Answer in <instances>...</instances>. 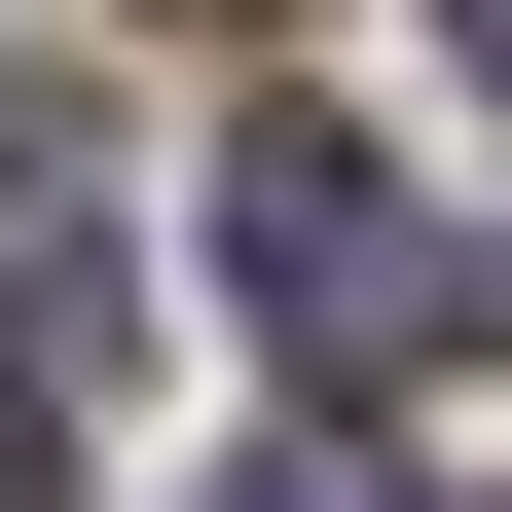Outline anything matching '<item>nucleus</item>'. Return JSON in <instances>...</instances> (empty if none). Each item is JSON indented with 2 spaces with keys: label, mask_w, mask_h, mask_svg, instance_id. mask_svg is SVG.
<instances>
[{
  "label": "nucleus",
  "mask_w": 512,
  "mask_h": 512,
  "mask_svg": "<svg viewBox=\"0 0 512 512\" xmlns=\"http://www.w3.org/2000/svg\"><path fill=\"white\" fill-rule=\"evenodd\" d=\"M220 220H256V330H330V366H403V330H439V220H403L366 147H256Z\"/></svg>",
  "instance_id": "f257e3e1"
},
{
  "label": "nucleus",
  "mask_w": 512,
  "mask_h": 512,
  "mask_svg": "<svg viewBox=\"0 0 512 512\" xmlns=\"http://www.w3.org/2000/svg\"><path fill=\"white\" fill-rule=\"evenodd\" d=\"M220 512H403V476H366V439H256V476H220Z\"/></svg>",
  "instance_id": "f03ea898"
},
{
  "label": "nucleus",
  "mask_w": 512,
  "mask_h": 512,
  "mask_svg": "<svg viewBox=\"0 0 512 512\" xmlns=\"http://www.w3.org/2000/svg\"><path fill=\"white\" fill-rule=\"evenodd\" d=\"M0 512H74V403H37V366H0Z\"/></svg>",
  "instance_id": "7ed1b4c3"
},
{
  "label": "nucleus",
  "mask_w": 512,
  "mask_h": 512,
  "mask_svg": "<svg viewBox=\"0 0 512 512\" xmlns=\"http://www.w3.org/2000/svg\"><path fill=\"white\" fill-rule=\"evenodd\" d=\"M476 74H512V0H476Z\"/></svg>",
  "instance_id": "20e7f679"
}]
</instances>
